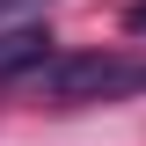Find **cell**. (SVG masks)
Returning <instances> with one entry per match:
<instances>
[{
    "label": "cell",
    "mask_w": 146,
    "mask_h": 146,
    "mask_svg": "<svg viewBox=\"0 0 146 146\" xmlns=\"http://www.w3.org/2000/svg\"><path fill=\"white\" fill-rule=\"evenodd\" d=\"M51 58V29L44 22H0V80H22Z\"/></svg>",
    "instance_id": "cell-2"
},
{
    "label": "cell",
    "mask_w": 146,
    "mask_h": 146,
    "mask_svg": "<svg viewBox=\"0 0 146 146\" xmlns=\"http://www.w3.org/2000/svg\"><path fill=\"white\" fill-rule=\"evenodd\" d=\"M124 29H131V36H146V0H131V7H124Z\"/></svg>",
    "instance_id": "cell-4"
},
{
    "label": "cell",
    "mask_w": 146,
    "mask_h": 146,
    "mask_svg": "<svg viewBox=\"0 0 146 146\" xmlns=\"http://www.w3.org/2000/svg\"><path fill=\"white\" fill-rule=\"evenodd\" d=\"M36 88L44 102H117V95H146V66L131 58H110V51H66V58H44L36 66Z\"/></svg>",
    "instance_id": "cell-1"
},
{
    "label": "cell",
    "mask_w": 146,
    "mask_h": 146,
    "mask_svg": "<svg viewBox=\"0 0 146 146\" xmlns=\"http://www.w3.org/2000/svg\"><path fill=\"white\" fill-rule=\"evenodd\" d=\"M29 7H44V0H0V22H29Z\"/></svg>",
    "instance_id": "cell-3"
}]
</instances>
